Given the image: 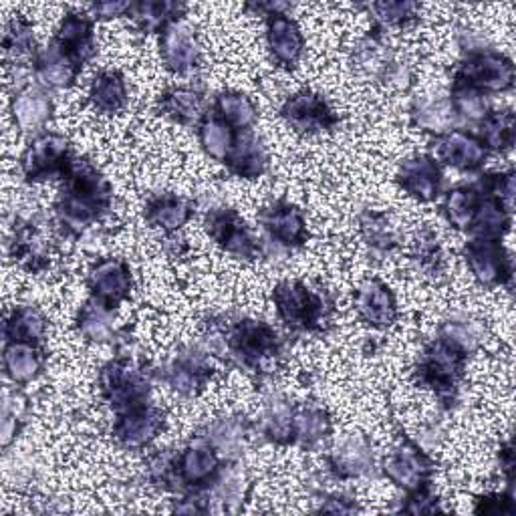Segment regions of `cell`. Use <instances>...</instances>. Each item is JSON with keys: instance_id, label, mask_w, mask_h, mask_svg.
Listing matches in <instances>:
<instances>
[{"instance_id": "cell-6", "label": "cell", "mask_w": 516, "mask_h": 516, "mask_svg": "<svg viewBox=\"0 0 516 516\" xmlns=\"http://www.w3.org/2000/svg\"><path fill=\"white\" fill-rule=\"evenodd\" d=\"M385 474L410 494L422 490L432 474L428 456L410 442H402L385 462Z\"/></svg>"}, {"instance_id": "cell-24", "label": "cell", "mask_w": 516, "mask_h": 516, "mask_svg": "<svg viewBox=\"0 0 516 516\" xmlns=\"http://www.w3.org/2000/svg\"><path fill=\"white\" fill-rule=\"evenodd\" d=\"M95 109L103 113H115L127 103V89L125 81L119 73L115 71H105L97 75L91 83V93H89Z\"/></svg>"}, {"instance_id": "cell-36", "label": "cell", "mask_w": 516, "mask_h": 516, "mask_svg": "<svg viewBox=\"0 0 516 516\" xmlns=\"http://www.w3.org/2000/svg\"><path fill=\"white\" fill-rule=\"evenodd\" d=\"M329 432V418L323 410L305 408L293 420V434L307 444L321 440Z\"/></svg>"}, {"instance_id": "cell-7", "label": "cell", "mask_w": 516, "mask_h": 516, "mask_svg": "<svg viewBox=\"0 0 516 516\" xmlns=\"http://www.w3.org/2000/svg\"><path fill=\"white\" fill-rule=\"evenodd\" d=\"M466 261L482 285H502L512 277L508 256L496 240L476 238L468 242Z\"/></svg>"}, {"instance_id": "cell-41", "label": "cell", "mask_w": 516, "mask_h": 516, "mask_svg": "<svg viewBox=\"0 0 516 516\" xmlns=\"http://www.w3.org/2000/svg\"><path fill=\"white\" fill-rule=\"evenodd\" d=\"M377 17L387 25H404L408 19H412L414 5H402V3H390V5H373L371 7Z\"/></svg>"}, {"instance_id": "cell-1", "label": "cell", "mask_w": 516, "mask_h": 516, "mask_svg": "<svg viewBox=\"0 0 516 516\" xmlns=\"http://www.w3.org/2000/svg\"><path fill=\"white\" fill-rule=\"evenodd\" d=\"M109 204V186L89 164L69 172V184L63 196L61 212L69 226H81L97 218Z\"/></svg>"}, {"instance_id": "cell-37", "label": "cell", "mask_w": 516, "mask_h": 516, "mask_svg": "<svg viewBox=\"0 0 516 516\" xmlns=\"http://www.w3.org/2000/svg\"><path fill=\"white\" fill-rule=\"evenodd\" d=\"M79 327L83 335L91 337L93 341H105L111 335V319L107 307L101 303H91L81 311L79 317Z\"/></svg>"}, {"instance_id": "cell-19", "label": "cell", "mask_w": 516, "mask_h": 516, "mask_svg": "<svg viewBox=\"0 0 516 516\" xmlns=\"http://www.w3.org/2000/svg\"><path fill=\"white\" fill-rule=\"evenodd\" d=\"M166 65L176 73H186L198 63V49L194 37L184 25H170L162 39Z\"/></svg>"}, {"instance_id": "cell-3", "label": "cell", "mask_w": 516, "mask_h": 516, "mask_svg": "<svg viewBox=\"0 0 516 516\" xmlns=\"http://www.w3.org/2000/svg\"><path fill=\"white\" fill-rule=\"evenodd\" d=\"M464 369V351L450 345L448 341H438L428 347L420 363V379L436 390L440 396L454 394L456 383Z\"/></svg>"}, {"instance_id": "cell-5", "label": "cell", "mask_w": 516, "mask_h": 516, "mask_svg": "<svg viewBox=\"0 0 516 516\" xmlns=\"http://www.w3.org/2000/svg\"><path fill=\"white\" fill-rule=\"evenodd\" d=\"M103 394L117 410L129 412L144 406L148 396V381L134 369L123 363L109 365L103 371Z\"/></svg>"}, {"instance_id": "cell-27", "label": "cell", "mask_w": 516, "mask_h": 516, "mask_svg": "<svg viewBox=\"0 0 516 516\" xmlns=\"http://www.w3.org/2000/svg\"><path fill=\"white\" fill-rule=\"evenodd\" d=\"M218 464V456L208 448H188L178 460L182 480L188 484L208 482L216 474Z\"/></svg>"}, {"instance_id": "cell-38", "label": "cell", "mask_w": 516, "mask_h": 516, "mask_svg": "<svg viewBox=\"0 0 516 516\" xmlns=\"http://www.w3.org/2000/svg\"><path fill=\"white\" fill-rule=\"evenodd\" d=\"M454 113H460L468 119H484L486 117V99L480 91L470 89L466 85L456 83L454 85V97H452Z\"/></svg>"}, {"instance_id": "cell-23", "label": "cell", "mask_w": 516, "mask_h": 516, "mask_svg": "<svg viewBox=\"0 0 516 516\" xmlns=\"http://www.w3.org/2000/svg\"><path fill=\"white\" fill-rule=\"evenodd\" d=\"M373 462L371 448L363 436H349L341 446H337L333 456V468L341 476H359Z\"/></svg>"}, {"instance_id": "cell-14", "label": "cell", "mask_w": 516, "mask_h": 516, "mask_svg": "<svg viewBox=\"0 0 516 516\" xmlns=\"http://www.w3.org/2000/svg\"><path fill=\"white\" fill-rule=\"evenodd\" d=\"M164 428V418L152 408H136L125 412L115 426V438L129 448L150 444Z\"/></svg>"}, {"instance_id": "cell-18", "label": "cell", "mask_w": 516, "mask_h": 516, "mask_svg": "<svg viewBox=\"0 0 516 516\" xmlns=\"http://www.w3.org/2000/svg\"><path fill=\"white\" fill-rule=\"evenodd\" d=\"M400 184L402 188L422 200V202H430L438 196L440 190V168L438 164L428 158V156H420V158H412L408 160L402 170H400Z\"/></svg>"}, {"instance_id": "cell-42", "label": "cell", "mask_w": 516, "mask_h": 516, "mask_svg": "<svg viewBox=\"0 0 516 516\" xmlns=\"http://www.w3.org/2000/svg\"><path fill=\"white\" fill-rule=\"evenodd\" d=\"M123 11H129V5H99L97 7V13L101 15V17H105V19H109V17H117L119 13H123Z\"/></svg>"}, {"instance_id": "cell-35", "label": "cell", "mask_w": 516, "mask_h": 516, "mask_svg": "<svg viewBox=\"0 0 516 516\" xmlns=\"http://www.w3.org/2000/svg\"><path fill=\"white\" fill-rule=\"evenodd\" d=\"M75 73H77V69L61 55V51L57 47L51 49L39 61V77L43 79V83H47L51 87H67L73 81Z\"/></svg>"}, {"instance_id": "cell-29", "label": "cell", "mask_w": 516, "mask_h": 516, "mask_svg": "<svg viewBox=\"0 0 516 516\" xmlns=\"http://www.w3.org/2000/svg\"><path fill=\"white\" fill-rule=\"evenodd\" d=\"M480 202L482 200L474 188H456L448 192L444 200V212L450 224H454L460 230H468L472 228Z\"/></svg>"}, {"instance_id": "cell-40", "label": "cell", "mask_w": 516, "mask_h": 516, "mask_svg": "<svg viewBox=\"0 0 516 516\" xmlns=\"http://www.w3.org/2000/svg\"><path fill=\"white\" fill-rule=\"evenodd\" d=\"M31 43H33L31 29H29L25 23L15 21V23L11 25V29H9V35H7V43H5L7 53H13V51H15L17 57L27 55Z\"/></svg>"}, {"instance_id": "cell-17", "label": "cell", "mask_w": 516, "mask_h": 516, "mask_svg": "<svg viewBox=\"0 0 516 516\" xmlns=\"http://www.w3.org/2000/svg\"><path fill=\"white\" fill-rule=\"evenodd\" d=\"M91 33V23L83 15H69L61 25L57 49L75 69L83 67V63L93 55Z\"/></svg>"}, {"instance_id": "cell-26", "label": "cell", "mask_w": 516, "mask_h": 516, "mask_svg": "<svg viewBox=\"0 0 516 516\" xmlns=\"http://www.w3.org/2000/svg\"><path fill=\"white\" fill-rule=\"evenodd\" d=\"M13 111H15V121L21 129H37L49 119L51 101L47 99L45 93L29 89L15 99Z\"/></svg>"}, {"instance_id": "cell-34", "label": "cell", "mask_w": 516, "mask_h": 516, "mask_svg": "<svg viewBox=\"0 0 516 516\" xmlns=\"http://www.w3.org/2000/svg\"><path fill=\"white\" fill-rule=\"evenodd\" d=\"M45 333V319L35 309H19L7 325V335L13 343H33Z\"/></svg>"}, {"instance_id": "cell-2", "label": "cell", "mask_w": 516, "mask_h": 516, "mask_svg": "<svg viewBox=\"0 0 516 516\" xmlns=\"http://www.w3.org/2000/svg\"><path fill=\"white\" fill-rule=\"evenodd\" d=\"M275 305L281 319L293 329H317L327 313V305L321 295L291 281L277 287Z\"/></svg>"}, {"instance_id": "cell-12", "label": "cell", "mask_w": 516, "mask_h": 516, "mask_svg": "<svg viewBox=\"0 0 516 516\" xmlns=\"http://www.w3.org/2000/svg\"><path fill=\"white\" fill-rule=\"evenodd\" d=\"M355 305L361 319L373 327H390L398 315L392 291L379 281H365L357 291Z\"/></svg>"}, {"instance_id": "cell-13", "label": "cell", "mask_w": 516, "mask_h": 516, "mask_svg": "<svg viewBox=\"0 0 516 516\" xmlns=\"http://www.w3.org/2000/svg\"><path fill=\"white\" fill-rule=\"evenodd\" d=\"M436 158L442 164L460 168V170H476L484 164L488 150L484 144L464 132H450L438 140L434 146Z\"/></svg>"}, {"instance_id": "cell-9", "label": "cell", "mask_w": 516, "mask_h": 516, "mask_svg": "<svg viewBox=\"0 0 516 516\" xmlns=\"http://www.w3.org/2000/svg\"><path fill=\"white\" fill-rule=\"evenodd\" d=\"M89 287L95 295V301L103 307L111 309L119 305L132 289V273L123 261L107 258L93 267L89 275Z\"/></svg>"}, {"instance_id": "cell-33", "label": "cell", "mask_w": 516, "mask_h": 516, "mask_svg": "<svg viewBox=\"0 0 516 516\" xmlns=\"http://www.w3.org/2000/svg\"><path fill=\"white\" fill-rule=\"evenodd\" d=\"M7 371L15 381H29L37 375L41 359L29 343H11L5 355Z\"/></svg>"}, {"instance_id": "cell-4", "label": "cell", "mask_w": 516, "mask_h": 516, "mask_svg": "<svg viewBox=\"0 0 516 516\" xmlns=\"http://www.w3.org/2000/svg\"><path fill=\"white\" fill-rule=\"evenodd\" d=\"M456 83L476 91H506L514 83L512 63L494 53H480L470 57L458 71Z\"/></svg>"}, {"instance_id": "cell-16", "label": "cell", "mask_w": 516, "mask_h": 516, "mask_svg": "<svg viewBox=\"0 0 516 516\" xmlns=\"http://www.w3.org/2000/svg\"><path fill=\"white\" fill-rule=\"evenodd\" d=\"M208 230H210V236L228 252H234L244 258L254 256L256 244L248 234V230L244 228V222L232 210L214 212L208 218Z\"/></svg>"}, {"instance_id": "cell-31", "label": "cell", "mask_w": 516, "mask_h": 516, "mask_svg": "<svg viewBox=\"0 0 516 516\" xmlns=\"http://www.w3.org/2000/svg\"><path fill=\"white\" fill-rule=\"evenodd\" d=\"M484 148L506 150L514 142V115L508 111L492 113L482 119V140Z\"/></svg>"}, {"instance_id": "cell-28", "label": "cell", "mask_w": 516, "mask_h": 516, "mask_svg": "<svg viewBox=\"0 0 516 516\" xmlns=\"http://www.w3.org/2000/svg\"><path fill=\"white\" fill-rule=\"evenodd\" d=\"M200 142L212 158L228 160L236 146V136L234 129L220 117H210L200 127Z\"/></svg>"}, {"instance_id": "cell-10", "label": "cell", "mask_w": 516, "mask_h": 516, "mask_svg": "<svg viewBox=\"0 0 516 516\" xmlns=\"http://www.w3.org/2000/svg\"><path fill=\"white\" fill-rule=\"evenodd\" d=\"M69 146L59 136H41L25 154L23 166L31 180H45L69 170Z\"/></svg>"}, {"instance_id": "cell-22", "label": "cell", "mask_w": 516, "mask_h": 516, "mask_svg": "<svg viewBox=\"0 0 516 516\" xmlns=\"http://www.w3.org/2000/svg\"><path fill=\"white\" fill-rule=\"evenodd\" d=\"M228 164H230V170L238 176H244V178L261 176L267 168L265 148L254 136L248 134V136L236 140V146H234L232 154L228 156Z\"/></svg>"}, {"instance_id": "cell-11", "label": "cell", "mask_w": 516, "mask_h": 516, "mask_svg": "<svg viewBox=\"0 0 516 516\" xmlns=\"http://www.w3.org/2000/svg\"><path fill=\"white\" fill-rule=\"evenodd\" d=\"M230 347L244 359V363H258L277 351V335L263 323L242 321L230 335Z\"/></svg>"}, {"instance_id": "cell-39", "label": "cell", "mask_w": 516, "mask_h": 516, "mask_svg": "<svg viewBox=\"0 0 516 516\" xmlns=\"http://www.w3.org/2000/svg\"><path fill=\"white\" fill-rule=\"evenodd\" d=\"M387 226H390V224L383 220V216L369 214L363 220V230H365V236H367L369 244H373L375 248H390L394 244V232H392V228H387Z\"/></svg>"}, {"instance_id": "cell-30", "label": "cell", "mask_w": 516, "mask_h": 516, "mask_svg": "<svg viewBox=\"0 0 516 516\" xmlns=\"http://www.w3.org/2000/svg\"><path fill=\"white\" fill-rule=\"evenodd\" d=\"M160 105L164 115L178 123H190L202 115V97L192 89H172L162 97Z\"/></svg>"}, {"instance_id": "cell-25", "label": "cell", "mask_w": 516, "mask_h": 516, "mask_svg": "<svg viewBox=\"0 0 516 516\" xmlns=\"http://www.w3.org/2000/svg\"><path fill=\"white\" fill-rule=\"evenodd\" d=\"M146 216L154 226H158L166 232H172L188 222V218L192 216V208L186 200L166 194V196L154 198L148 204Z\"/></svg>"}, {"instance_id": "cell-21", "label": "cell", "mask_w": 516, "mask_h": 516, "mask_svg": "<svg viewBox=\"0 0 516 516\" xmlns=\"http://www.w3.org/2000/svg\"><path fill=\"white\" fill-rule=\"evenodd\" d=\"M414 119L426 132L444 134L452 127L454 107L440 95H424L414 103Z\"/></svg>"}, {"instance_id": "cell-15", "label": "cell", "mask_w": 516, "mask_h": 516, "mask_svg": "<svg viewBox=\"0 0 516 516\" xmlns=\"http://www.w3.org/2000/svg\"><path fill=\"white\" fill-rule=\"evenodd\" d=\"M265 230L277 238L281 244L287 246H299L307 240V224L297 208L285 202H277L269 208H265L258 216Z\"/></svg>"}, {"instance_id": "cell-8", "label": "cell", "mask_w": 516, "mask_h": 516, "mask_svg": "<svg viewBox=\"0 0 516 516\" xmlns=\"http://www.w3.org/2000/svg\"><path fill=\"white\" fill-rule=\"evenodd\" d=\"M281 113L299 132H327V129L337 123L333 111L323 101V97L309 91L297 93L287 99Z\"/></svg>"}, {"instance_id": "cell-32", "label": "cell", "mask_w": 516, "mask_h": 516, "mask_svg": "<svg viewBox=\"0 0 516 516\" xmlns=\"http://www.w3.org/2000/svg\"><path fill=\"white\" fill-rule=\"evenodd\" d=\"M218 117L230 127H248L256 119V109L252 101L242 93H222L216 99Z\"/></svg>"}, {"instance_id": "cell-20", "label": "cell", "mask_w": 516, "mask_h": 516, "mask_svg": "<svg viewBox=\"0 0 516 516\" xmlns=\"http://www.w3.org/2000/svg\"><path fill=\"white\" fill-rule=\"evenodd\" d=\"M267 35H269V47L277 61L285 65L297 63V59L303 53V35L291 19L283 15H273L269 21Z\"/></svg>"}]
</instances>
